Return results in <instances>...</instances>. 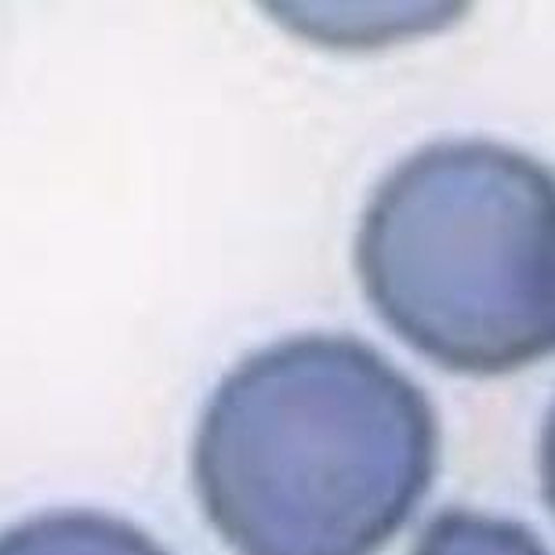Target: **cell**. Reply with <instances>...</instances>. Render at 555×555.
<instances>
[{"label": "cell", "instance_id": "6da1fadb", "mask_svg": "<svg viewBox=\"0 0 555 555\" xmlns=\"http://www.w3.org/2000/svg\"><path fill=\"white\" fill-rule=\"evenodd\" d=\"M439 465L428 396L349 334L247 356L204 406L193 483L236 555H378Z\"/></svg>", "mask_w": 555, "mask_h": 555}, {"label": "cell", "instance_id": "7a4b0ae2", "mask_svg": "<svg viewBox=\"0 0 555 555\" xmlns=\"http://www.w3.org/2000/svg\"><path fill=\"white\" fill-rule=\"evenodd\" d=\"M374 312L433 363L508 374L555 341V190L530 153L450 139L400 160L360 218Z\"/></svg>", "mask_w": 555, "mask_h": 555}, {"label": "cell", "instance_id": "3957f363", "mask_svg": "<svg viewBox=\"0 0 555 555\" xmlns=\"http://www.w3.org/2000/svg\"><path fill=\"white\" fill-rule=\"evenodd\" d=\"M0 555H171L128 519L106 512H44L0 533Z\"/></svg>", "mask_w": 555, "mask_h": 555}, {"label": "cell", "instance_id": "277c9868", "mask_svg": "<svg viewBox=\"0 0 555 555\" xmlns=\"http://www.w3.org/2000/svg\"><path fill=\"white\" fill-rule=\"evenodd\" d=\"M411 555H548V548L516 519L450 508L428 522Z\"/></svg>", "mask_w": 555, "mask_h": 555}]
</instances>
